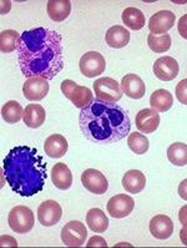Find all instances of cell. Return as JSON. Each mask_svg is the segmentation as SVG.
I'll list each match as a JSON object with an SVG mask.
<instances>
[{
	"label": "cell",
	"mask_w": 187,
	"mask_h": 248,
	"mask_svg": "<svg viewBox=\"0 0 187 248\" xmlns=\"http://www.w3.org/2000/svg\"><path fill=\"white\" fill-rule=\"evenodd\" d=\"M177 29H178V34L187 40V14L182 15L181 18H180V20H178V24H177Z\"/></svg>",
	"instance_id": "obj_33"
},
{
	"label": "cell",
	"mask_w": 187,
	"mask_h": 248,
	"mask_svg": "<svg viewBox=\"0 0 187 248\" xmlns=\"http://www.w3.org/2000/svg\"><path fill=\"white\" fill-rule=\"evenodd\" d=\"M147 44H149L150 49L155 53H166L171 47V36L169 34L167 35H155V34L150 32L147 35Z\"/></svg>",
	"instance_id": "obj_31"
},
{
	"label": "cell",
	"mask_w": 187,
	"mask_h": 248,
	"mask_svg": "<svg viewBox=\"0 0 187 248\" xmlns=\"http://www.w3.org/2000/svg\"><path fill=\"white\" fill-rule=\"evenodd\" d=\"M160 125V115L154 108H142L136 115V127L143 134H152Z\"/></svg>",
	"instance_id": "obj_16"
},
{
	"label": "cell",
	"mask_w": 187,
	"mask_h": 248,
	"mask_svg": "<svg viewBox=\"0 0 187 248\" xmlns=\"http://www.w3.org/2000/svg\"><path fill=\"white\" fill-rule=\"evenodd\" d=\"M176 16L170 10H160L152 15L149 20V29L151 34H166L175 25Z\"/></svg>",
	"instance_id": "obj_14"
},
{
	"label": "cell",
	"mask_w": 187,
	"mask_h": 248,
	"mask_svg": "<svg viewBox=\"0 0 187 248\" xmlns=\"http://www.w3.org/2000/svg\"><path fill=\"white\" fill-rule=\"evenodd\" d=\"M121 90L125 95L134 100L142 99L146 93V86L143 84L142 79L136 74H127L121 80Z\"/></svg>",
	"instance_id": "obj_15"
},
{
	"label": "cell",
	"mask_w": 187,
	"mask_h": 248,
	"mask_svg": "<svg viewBox=\"0 0 187 248\" xmlns=\"http://www.w3.org/2000/svg\"><path fill=\"white\" fill-rule=\"evenodd\" d=\"M150 232L155 238L167 239L173 232V222L166 215H157L150 221Z\"/></svg>",
	"instance_id": "obj_17"
},
{
	"label": "cell",
	"mask_w": 187,
	"mask_h": 248,
	"mask_svg": "<svg viewBox=\"0 0 187 248\" xmlns=\"http://www.w3.org/2000/svg\"><path fill=\"white\" fill-rule=\"evenodd\" d=\"M94 91L96 99L109 104H116L123 97L121 85L112 78H100L94 82Z\"/></svg>",
	"instance_id": "obj_6"
},
{
	"label": "cell",
	"mask_w": 187,
	"mask_h": 248,
	"mask_svg": "<svg viewBox=\"0 0 187 248\" xmlns=\"http://www.w3.org/2000/svg\"><path fill=\"white\" fill-rule=\"evenodd\" d=\"M172 104V95L170 93V91L165 90V89H158V90L154 91L151 97H150V105L157 112H166L171 108Z\"/></svg>",
	"instance_id": "obj_25"
},
{
	"label": "cell",
	"mask_w": 187,
	"mask_h": 248,
	"mask_svg": "<svg viewBox=\"0 0 187 248\" xmlns=\"http://www.w3.org/2000/svg\"><path fill=\"white\" fill-rule=\"evenodd\" d=\"M178 62L176 59L171 56H162L158 58L154 64V74L161 81H171L178 75Z\"/></svg>",
	"instance_id": "obj_13"
},
{
	"label": "cell",
	"mask_w": 187,
	"mask_h": 248,
	"mask_svg": "<svg viewBox=\"0 0 187 248\" xmlns=\"http://www.w3.org/2000/svg\"><path fill=\"white\" fill-rule=\"evenodd\" d=\"M69 149V143L62 135H50L44 142V151L49 157L60 158L65 155Z\"/></svg>",
	"instance_id": "obj_18"
},
{
	"label": "cell",
	"mask_w": 187,
	"mask_h": 248,
	"mask_svg": "<svg viewBox=\"0 0 187 248\" xmlns=\"http://www.w3.org/2000/svg\"><path fill=\"white\" fill-rule=\"evenodd\" d=\"M16 50L20 70L27 79L39 76L49 81L64 67L62 38L55 30L40 27L24 31Z\"/></svg>",
	"instance_id": "obj_1"
},
{
	"label": "cell",
	"mask_w": 187,
	"mask_h": 248,
	"mask_svg": "<svg viewBox=\"0 0 187 248\" xmlns=\"http://www.w3.org/2000/svg\"><path fill=\"white\" fill-rule=\"evenodd\" d=\"M146 186V177L139 170H130L124 175L123 187L129 193H139Z\"/></svg>",
	"instance_id": "obj_23"
},
{
	"label": "cell",
	"mask_w": 187,
	"mask_h": 248,
	"mask_svg": "<svg viewBox=\"0 0 187 248\" xmlns=\"http://www.w3.org/2000/svg\"><path fill=\"white\" fill-rule=\"evenodd\" d=\"M79 125L86 140L97 145H110L127 138L131 120L121 106L95 99L81 108Z\"/></svg>",
	"instance_id": "obj_2"
},
{
	"label": "cell",
	"mask_w": 187,
	"mask_h": 248,
	"mask_svg": "<svg viewBox=\"0 0 187 248\" xmlns=\"http://www.w3.org/2000/svg\"><path fill=\"white\" fill-rule=\"evenodd\" d=\"M3 173L5 181L16 195L31 197L44 188L47 164L38 150L20 145L13 147L4 157Z\"/></svg>",
	"instance_id": "obj_3"
},
{
	"label": "cell",
	"mask_w": 187,
	"mask_h": 248,
	"mask_svg": "<svg viewBox=\"0 0 187 248\" xmlns=\"http://www.w3.org/2000/svg\"><path fill=\"white\" fill-rule=\"evenodd\" d=\"M178 195L182 200L187 201V178L178 185Z\"/></svg>",
	"instance_id": "obj_36"
},
{
	"label": "cell",
	"mask_w": 187,
	"mask_h": 248,
	"mask_svg": "<svg viewBox=\"0 0 187 248\" xmlns=\"http://www.w3.org/2000/svg\"><path fill=\"white\" fill-rule=\"evenodd\" d=\"M176 97L182 105H187V79L181 80L176 86Z\"/></svg>",
	"instance_id": "obj_32"
},
{
	"label": "cell",
	"mask_w": 187,
	"mask_h": 248,
	"mask_svg": "<svg viewBox=\"0 0 187 248\" xmlns=\"http://www.w3.org/2000/svg\"><path fill=\"white\" fill-rule=\"evenodd\" d=\"M180 239H181L182 245L187 246V226H184L182 230L180 231Z\"/></svg>",
	"instance_id": "obj_38"
},
{
	"label": "cell",
	"mask_w": 187,
	"mask_h": 248,
	"mask_svg": "<svg viewBox=\"0 0 187 248\" xmlns=\"http://www.w3.org/2000/svg\"><path fill=\"white\" fill-rule=\"evenodd\" d=\"M178 221L181 222L182 226H187V204L182 206L178 211Z\"/></svg>",
	"instance_id": "obj_35"
},
{
	"label": "cell",
	"mask_w": 187,
	"mask_h": 248,
	"mask_svg": "<svg viewBox=\"0 0 187 248\" xmlns=\"http://www.w3.org/2000/svg\"><path fill=\"white\" fill-rule=\"evenodd\" d=\"M47 12L54 21H64L71 13V1L69 0H50L47 1Z\"/></svg>",
	"instance_id": "obj_22"
},
{
	"label": "cell",
	"mask_w": 187,
	"mask_h": 248,
	"mask_svg": "<svg viewBox=\"0 0 187 248\" xmlns=\"http://www.w3.org/2000/svg\"><path fill=\"white\" fill-rule=\"evenodd\" d=\"M51 181L56 188L62 191L69 190L73 185V173L67 165L59 162L51 169Z\"/></svg>",
	"instance_id": "obj_19"
},
{
	"label": "cell",
	"mask_w": 187,
	"mask_h": 248,
	"mask_svg": "<svg viewBox=\"0 0 187 248\" xmlns=\"http://www.w3.org/2000/svg\"><path fill=\"white\" fill-rule=\"evenodd\" d=\"M20 35L18 31H15L13 29H8L1 31L0 34V50L1 53H13L18 49V43Z\"/></svg>",
	"instance_id": "obj_29"
},
{
	"label": "cell",
	"mask_w": 187,
	"mask_h": 248,
	"mask_svg": "<svg viewBox=\"0 0 187 248\" xmlns=\"http://www.w3.org/2000/svg\"><path fill=\"white\" fill-rule=\"evenodd\" d=\"M8 223L16 233H28L35 223L34 213L27 206H15L8 216Z\"/></svg>",
	"instance_id": "obj_5"
},
{
	"label": "cell",
	"mask_w": 187,
	"mask_h": 248,
	"mask_svg": "<svg viewBox=\"0 0 187 248\" xmlns=\"http://www.w3.org/2000/svg\"><path fill=\"white\" fill-rule=\"evenodd\" d=\"M167 158L178 167L187 165V145L184 142H173L167 149Z\"/></svg>",
	"instance_id": "obj_26"
},
{
	"label": "cell",
	"mask_w": 187,
	"mask_h": 248,
	"mask_svg": "<svg viewBox=\"0 0 187 248\" xmlns=\"http://www.w3.org/2000/svg\"><path fill=\"white\" fill-rule=\"evenodd\" d=\"M62 93L66 99L73 102V105L78 108H84L93 101V91L86 86H80L73 80H64L60 85Z\"/></svg>",
	"instance_id": "obj_4"
},
{
	"label": "cell",
	"mask_w": 187,
	"mask_h": 248,
	"mask_svg": "<svg viewBox=\"0 0 187 248\" xmlns=\"http://www.w3.org/2000/svg\"><path fill=\"white\" fill-rule=\"evenodd\" d=\"M24 110L18 101H8L5 105L1 108V117L5 123L16 124L23 119Z\"/></svg>",
	"instance_id": "obj_28"
},
{
	"label": "cell",
	"mask_w": 187,
	"mask_h": 248,
	"mask_svg": "<svg viewBox=\"0 0 187 248\" xmlns=\"http://www.w3.org/2000/svg\"><path fill=\"white\" fill-rule=\"evenodd\" d=\"M109 215L114 218H124L127 217L135 208V201L129 195H116L110 199L106 204Z\"/></svg>",
	"instance_id": "obj_10"
},
{
	"label": "cell",
	"mask_w": 187,
	"mask_h": 248,
	"mask_svg": "<svg viewBox=\"0 0 187 248\" xmlns=\"http://www.w3.org/2000/svg\"><path fill=\"white\" fill-rule=\"evenodd\" d=\"M5 241H6V242H8V246H13V247H18V243H16V241H15V239L13 238V237H10V236H3V237H1L0 245L3 246V247H4V246H6Z\"/></svg>",
	"instance_id": "obj_37"
},
{
	"label": "cell",
	"mask_w": 187,
	"mask_h": 248,
	"mask_svg": "<svg viewBox=\"0 0 187 248\" xmlns=\"http://www.w3.org/2000/svg\"><path fill=\"white\" fill-rule=\"evenodd\" d=\"M81 182L89 192L104 195L109 188L108 178L95 169L85 170L81 175Z\"/></svg>",
	"instance_id": "obj_11"
},
{
	"label": "cell",
	"mask_w": 187,
	"mask_h": 248,
	"mask_svg": "<svg viewBox=\"0 0 187 248\" xmlns=\"http://www.w3.org/2000/svg\"><path fill=\"white\" fill-rule=\"evenodd\" d=\"M47 93H49V82L47 79L39 76L28 78L23 85L24 96L30 101H40L45 99Z\"/></svg>",
	"instance_id": "obj_12"
},
{
	"label": "cell",
	"mask_w": 187,
	"mask_h": 248,
	"mask_svg": "<svg viewBox=\"0 0 187 248\" xmlns=\"http://www.w3.org/2000/svg\"><path fill=\"white\" fill-rule=\"evenodd\" d=\"M88 247H108V243H106L105 239L100 236H94L89 239Z\"/></svg>",
	"instance_id": "obj_34"
},
{
	"label": "cell",
	"mask_w": 187,
	"mask_h": 248,
	"mask_svg": "<svg viewBox=\"0 0 187 248\" xmlns=\"http://www.w3.org/2000/svg\"><path fill=\"white\" fill-rule=\"evenodd\" d=\"M123 21L131 30H141L145 27V15L138 8H127L123 13Z\"/></svg>",
	"instance_id": "obj_27"
},
{
	"label": "cell",
	"mask_w": 187,
	"mask_h": 248,
	"mask_svg": "<svg viewBox=\"0 0 187 248\" xmlns=\"http://www.w3.org/2000/svg\"><path fill=\"white\" fill-rule=\"evenodd\" d=\"M79 67L82 75L86 78H96L105 71L106 62L97 51H88L80 59Z\"/></svg>",
	"instance_id": "obj_8"
},
{
	"label": "cell",
	"mask_w": 187,
	"mask_h": 248,
	"mask_svg": "<svg viewBox=\"0 0 187 248\" xmlns=\"http://www.w3.org/2000/svg\"><path fill=\"white\" fill-rule=\"evenodd\" d=\"M62 217V206L54 200L41 202L38 207V219L44 227L58 225Z\"/></svg>",
	"instance_id": "obj_9"
},
{
	"label": "cell",
	"mask_w": 187,
	"mask_h": 248,
	"mask_svg": "<svg viewBox=\"0 0 187 248\" xmlns=\"http://www.w3.org/2000/svg\"><path fill=\"white\" fill-rule=\"evenodd\" d=\"M127 146L136 155H143L149 150L150 142L145 135L140 132H132L127 138Z\"/></svg>",
	"instance_id": "obj_30"
},
{
	"label": "cell",
	"mask_w": 187,
	"mask_h": 248,
	"mask_svg": "<svg viewBox=\"0 0 187 248\" xmlns=\"http://www.w3.org/2000/svg\"><path fill=\"white\" fill-rule=\"evenodd\" d=\"M47 119V112L44 108L38 104H30L27 108H24L23 120L24 124L30 127V129H38L43 124L45 123Z\"/></svg>",
	"instance_id": "obj_20"
},
{
	"label": "cell",
	"mask_w": 187,
	"mask_h": 248,
	"mask_svg": "<svg viewBox=\"0 0 187 248\" xmlns=\"http://www.w3.org/2000/svg\"><path fill=\"white\" fill-rule=\"evenodd\" d=\"M88 238L86 226L80 221H70L62 230V241L67 247H80Z\"/></svg>",
	"instance_id": "obj_7"
},
{
	"label": "cell",
	"mask_w": 187,
	"mask_h": 248,
	"mask_svg": "<svg viewBox=\"0 0 187 248\" xmlns=\"http://www.w3.org/2000/svg\"><path fill=\"white\" fill-rule=\"evenodd\" d=\"M106 44L114 49H123L130 41V32L121 25H114L106 31Z\"/></svg>",
	"instance_id": "obj_21"
},
{
	"label": "cell",
	"mask_w": 187,
	"mask_h": 248,
	"mask_svg": "<svg viewBox=\"0 0 187 248\" xmlns=\"http://www.w3.org/2000/svg\"><path fill=\"white\" fill-rule=\"evenodd\" d=\"M86 223L95 233H104L109 227L108 216L100 208H91L86 215Z\"/></svg>",
	"instance_id": "obj_24"
}]
</instances>
